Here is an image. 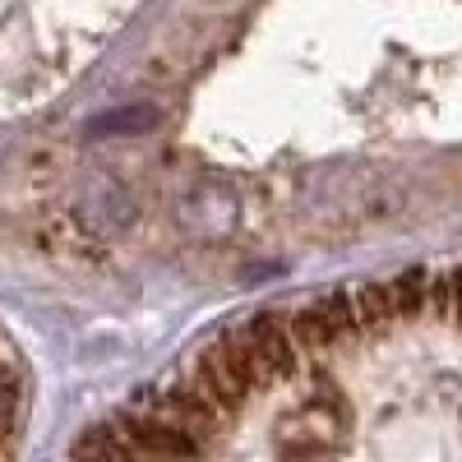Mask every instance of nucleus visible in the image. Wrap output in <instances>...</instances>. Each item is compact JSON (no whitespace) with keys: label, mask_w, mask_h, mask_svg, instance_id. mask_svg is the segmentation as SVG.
<instances>
[{"label":"nucleus","mask_w":462,"mask_h":462,"mask_svg":"<svg viewBox=\"0 0 462 462\" xmlns=\"http://www.w3.org/2000/svg\"><path fill=\"white\" fill-rule=\"evenodd\" d=\"M139 0H0V111L60 93Z\"/></svg>","instance_id":"obj_1"}]
</instances>
